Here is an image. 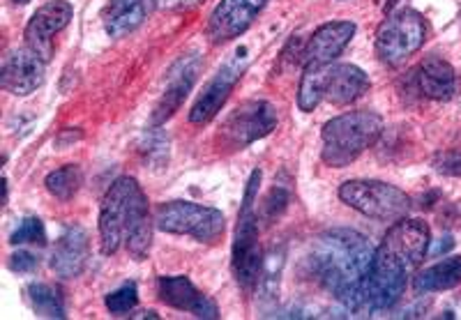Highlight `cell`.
Segmentation results:
<instances>
[{
    "mask_svg": "<svg viewBox=\"0 0 461 320\" xmlns=\"http://www.w3.org/2000/svg\"><path fill=\"white\" fill-rule=\"evenodd\" d=\"M369 88H372V81L356 65H328L323 100H328L330 104H353L365 93H369Z\"/></svg>",
    "mask_w": 461,
    "mask_h": 320,
    "instance_id": "d6986e66",
    "label": "cell"
},
{
    "mask_svg": "<svg viewBox=\"0 0 461 320\" xmlns=\"http://www.w3.org/2000/svg\"><path fill=\"white\" fill-rule=\"evenodd\" d=\"M245 67L247 60L240 58V53H236L224 67H220V72L205 84L203 93L196 97L194 106L189 111V122L192 125H205V122H210L220 113L221 106L226 104V100H229L233 88H236V84L242 79Z\"/></svg>",
    "mask_w": 461,
    "mask_h": 320,
    "instance_id": "8fae6325",
    "label": "cell"
},
{
    "mask_svg": "<svg viewBox=\"0 0 461 320\" xmlns=\"http://www.w3.org/2000/svg\"><path fill=\"white\" fill-rule=\"evenodd\" d=\"M284 262H286V249H284V244L273 247L266 256H263L261 277H258V286H257V293L261 295L263 302H273V299L277 298L279 279H282V272H284Z\"/></svg>",
    "mask_w": 461,
    "mask_h": 320,
    "instance_id": "603a6c76",
    "label": "cell"
},
{
    "mask_svg": "<svg viewBox=\"0 0 461 320\" xmlns=\"http://www.w3.org/2000/svg\"><path fill=\"white\" fill-rule=\"evenodd\" d=\"M10 242L14 247H19V244H47V231H44L42 219H37V217L22 219V224L16 226L14 233L10 236Z\"/></svg>",
    "mask_w": 461,
    "mask_h": 320,
    "instance_id": "83f0119b",
    "label": "cell"
},
{
    "mask_svg": "<svg viewBox=\"0 0 461 320\" xmlns=\"http://www.w3.org/2000/svg\"><path fill=\"white\" fill-rule=\"evenodd\" d=\"M81 182H84L81 166H77V164H65V166L56 168V171H51V173L47 175L44 187H47V191L53 199L69 200L81 190Z\"/></svg>",
    "mask_w": 461,
    "mask_h": 320,
    "instance_id": "484cf974",
    "label": "cell"
},
{
    "mask_svg": "<svg viewBox=\"0 0 461 320\" xmlns=\"http://www.w3.org/2000/svg\"><path fill=\"white\" fill-rule=\"evenodd\" d=\"M339 199L360 215L378 221H397L411 210L409 196L381 180H348L339 187Z\"/></svg>",
    "mask_w": 461,
    "mask_h": 320,
    "instance_id": "52a82bcc",
    "label": "cell"
},
{
    "mask_svg": "<svg viewBox=\"0 0 461 320\" xmlns=\"http://www.w3.org/2000/svg\"><path fill=\"white\" fill-rule=\"evenodd\" d=\"M44 74H47V60L32 47L14 49L3 60L0 69V85L5 93L16 97H26L42 88Z\"/></svg>",
    "mask_w": 461,
    "mask_h": 320,
    "instance_id": "30bf717a",
    "label": "cell"
},
{
    "mask_svg": "<svg viewBox=\"0 0 461 320\" xmlns=\"http://www.w3.org/2000/svg\"><path fill=\"white\" fill-rule=\"evenodd\" d=\"M415 81H418V90L427 100L447 102L456 93L455 69L447 60L438 58V56H429V58L420 63L418 72H415Z\"/></svg>",
    "mask_w": 461,
    "mask_h": 320,
    "instance_id": "44dd1931",
    "label": "cell"
},
{
    "mask_svg": "<svg viewBox=\"0 0 461 320\" xmlns=\"http://www.w3.org/2000/svg\"><path fill=\"white\" fill-rule=\"evenodd\" d=\"M199 56H185V58H180L178 63H176V67L168 74L167 90H164V95L159 97L158 106L152 111V125H164V122L183 106V102L187 100V95L192 93V88H194L196 79H199Z\"/></svg>",
    "mask_w": 461,
    "mask_h": 320,
    "instance_id": "9a60e30c",
    "label": "cell"
},
{
    "mask_svg": "<svg viewBox=\"0 0 461 320\" xmlns=\"http://www.w3.org/2000/svg\"><path fill=\"white\" fill-rule=\"evenodd\" d=\"M26 298L31 302L32 311L42 318H65V299L60 295V290L53 289V286L42 284V281H35L26 289Z\"/></svg>",
    "mask_w": 461,
    "mask_h": 320,
    "instance_id": "d4e9b609",
    "label": "cell"
},
{
    "mask_svg": "<svg viewBox=\"0 0 461 320\" xmlns=\"http://www.w3.org/2000/svg\"><path fill=\"white\" fill-rule=\"evenodd\" d=\"M374 244L353 228H330L312 244L310 272L332 298L360 314L362 286L374 261Z\"/></svg>",
    "mask_w": 461,
    "mask_h": 320,
    "instance_id": "6da1fadb",
    "label": "cell"
},
{
    "mask_svg": "<svg viewBox=\"0 0 461 320\" xmlns=\"http://www.w3.org/2000/svg\"><path fill=\"white\" fill-rule=\"evenodd\" d=\"M72 16L74 7L69 5L68 0H51V3L40 7V10L32 14L31 22H28L26 32H23L28 47L35 49L44 60H49V56H51L53 51V37L69 26Z\"/></svg>",
    "mask_w": 461,
    "mask_h": 320,
    "instance_id": "5bb4252c",
    "label": "cell"
},
{
    "mask_svg": "<svg viewBox=\"0 0 461 320\" xmlns=\"http://www.w3.org/2000/svg\"><path fill=\"white\" fill-rule=\"evenodd\" d=\"M100 242L106 256L125 244L134 261H146L152 244L148 196L134 178H118L100 208Z\"/></svg>",
    "mask_w": 461,
    "mask_h": 320,
    "instance_id": "7a4b0ae2",
    "label": "cell"
},
{
    "mask_svg": "<svg viewBox=\"0 0 461 320\" xmlns=\"http://www.w3.org/2000/svg\"><path fill=\"white\" fill-rule=\"evenodd\" d=\"M88 233L81 226H68L53 244L51 270L63 279H77L88 262Z\"/></svg>",
    "mask_w": 461,
    "mask_h": 320,
    "instance_id": "ac0fdd59",
    "label": "cell"
},
{
    "mask_svg": "<svg viewBox=\"0 0 461 320\" xmlns=\"http://www.w3.org/2000/svg\"><path fill=\"white\" fill-rule=\"evenodd\" d=\"M325 74L328 65H307L303 72L298 88V106L304 113H312L323 102L325 95Z\"/></svg>",
    "mask_w": 461,
    "mask_h": 320,
    "instance_id": "cb8c5ba5",
    "label": "cell"
},
{
    "mask_svg": "<svg viewBox=\"0 0 461 320\" xmlns=\"http://www.w3.org/2000/svg\"><path fill=\"white\" fill-rule=\"evenodd\" d=\"M158 295L164 305L178 311H189L196 318H220V309L208 295L201 293L192 279L185 274H176V277H162L158 281Z\"/></svg>",
    "mask_w": 461,
    "mask_h": 320,
    "instance_id": "2e32d148",
    "label": "cell"
},
{
    "mask_svg": "<svg viewBox=\"0 0 461 320\" xmlns=\"http://www.w3.org/2000/svg\"><path fill=\"white\" fill-rule=\"evenodd\" d=\"M7 265H10L12 272H19V274H28V272H35V268L40 265V258L35 256V253L31 252H14L10 256V261H7Z\"/></svg>",
    "mask_w": 461,
    "mask_h": 320,
    "instance_id": "4dcf8cb0",
    "label": "cell"
},
{
    "mask_svg": "<svg viewBox=\"0 0 461 320\" xmlns=\"http://www.w3.org/2000/svg\"><path fill=\"white\" fill-rule=\"evenodd\" d=\"M158 0H109L102 10V23L109 37H125L137 31L155 10Z\"/></svg>",
    "mask_w": 461,
    "mask_h": 320,
    "instance_id": "ffe728a7",
    "label": "cell"
},
{
    "mask_svg": "<svg viewBox=\"0 0 461 320\" xmlns=\"http://www.w3.org/2000/svg\"><path fill=\"white\" fill-rule=\"evenodd\" d=\"M266 5L267 0H221L208 19V37L212 44H224L245 35Z\"/></svg>",
    "mask_w": 461,
    "mask_h": 320,
    "instance_id": "7c38bea8",
    "label": "cell"
},
{
    "mask_svg": "<svg viewBox=\"0 0 461 320\" xmlns=\"http://www.w3.org/2000/svg\"><path fill=\"white\" fill-rule=\"evenodd\" d=\"M158 3H164L168 7H183V5H192V3H199V0H158Z\"/></svg>",
    "mask_w": 461,
    "mask_h": 320,
    "instance_id": "1f68e13d",
    "label": "cell"
},
{
    "mask_svg": "<svg viewBox=\"0 0 461 320\" xmlns=\"http://www.w3.org/2000/svg\"><path fill=\"white\" fill-rule=\"evenodd\" d=\"M461 284V256H447L415 277L418 293H438Z\"/></svg>",
    "mask_w": 461,
    "mask_h": 320,
    "instance_id": "7402d4cb",
    "label": "cell"
},
{
    "mask_svg": "<svg viewBox=\"0 0 461 320\" xmlns=\"http://www.w3.org/2000/svg\"><path fill=\"white\" fill-rule=\"evenodd\" d=\"M411 272L413 270L406 262H402L388 249L378 244L374 252L372 268H369L365 286H362L360 314H372V311H383L397 305L409 284Z\"/></svg>",
    "mask_w": 461,
    "mask_h": 320,
    "instance_id": "8992f818",
    "label": "cell"
},
{
    "mask_svg": "<svg viewBox=\"0 0 461 320\" xmlns=\"http://www.w3.org/2000/svg\"><path fill=\"white\" fill-rule=\"evenodd\" d=\"M356 35V23L353 22H330L316 28L314 35L307 40L303 47L300 60L303 65H332V60L351 44Z\"/></svg>",
    "mask_w": 461,
    "mask_h": 320,
    "instance_id": "e0dca14e",
    "label": "cell"
},
{
    "mask_svg": "<svg viewBox=\"0 0 461 320\" xmlns=\"http://www.w3.org/2000/svg\"><path fill=\"white\" fill-rule=\"evenodd\" d=\"M14 3H22V5H26V3H31V0H14Z\"/></svg>",
    "mask_w": 461,
    "mask_h": 320,
    "instance_id": "836d02e7",
    "label": "cell"
},
{
    "mask_svg": "<svg viewBox=\"0 0 461 320\" xmlns=\"http://www.w3.org/2000/svg\"><path fill=\"white\" fill-rule=\"evenodd\" d=\"M288 203H291V194H288V190H284V187H273L270 194L263 199L261 212H258V221L263 219L266 224L277 221L279 217L284 215V210L288 208Z\"/></svg>",
    "mask_w": 461,
    "mask_h": 320,
    "instance_id": "f1b7e54d",
    "label": "cell"
},
{
    "mask_svg": "<svg viewBox=\"0 0 461 320\" xmlns=\"http://www.w3.org/2000/svg\"><path fill=\"white\" fill-rule=\"evenodd\" d=\"M450 247H452V237L446 236V242H438V244H436V249L431 253H434V256H438L440 252H447Z\"/></svg>",
    "mask_w": 461,
    "mask_h": 320,
    "instance_id": "d6a6232c",
    "label": "cell"
},
{
    "mask_svg": "<svg viewBox=\"0 0 461 320\" xmlns=\"http://www.w3.org/2000/svg\"><path fill=\"white\" fill-rule=\"evenodd\" d=\"M427 22L413 10H399L381 23L376 32V56L381 63L399 67L422 49L427 40Z\"/></svg>",
    "mask_w": 461,
    "mask_h": 320,
    "instance_id": "ba28073f",
    "label": "cell"
},
{
    "mask_svg": "<svg viewBox=\"0 0 461 320\" xmlns=\"http://www.w3.org/2000/svg\"><path fill=\"white\" fill-rule=\"evenodd\" d=\"M155 226L173 236H189L203 244H217L226 231V219L215 208L192 203V200H171L159 205Z\"/></svg>",
    "mask_w": 461,
    "mask_h": 320,
    "instance_id": "5b68a950",
    "label": "cell"
},
{
    "mask_svg": "<svg viewBox=\"0 0 461 320\" xmlns=\"http://www.w3.org/2000/svg\"><path fill=\"white\" fill-rule=\"evenodd\" d=\"M429 242L431 233L425 221L402 217V219L390 226V231L383 237L381 247L388 249L402 262H406L411 270H415L420 262L425 261L427 252H429Z\"/></svg>",
    "mask_w": 461,
    "mask_h": 320,
    "instance_id": "4fadbf2b",
    "label": "cell"
},
{
    "mask_svg": "<svg viewBox=\"0 0 461 320\" xmlns=\"http://www.w3.org/2000/svg\"><path fill=\"white\" fill-rule=\"evenodd\" d=\"M383 131V118L374 111H351L328 120L321 131V159L332 168L351 166L367 147L376 143Z\"/></svg>",
    "mask_w": 461,
    "mask_h": 320,
    "instance_id": "3957f363",
    "label": "cell"
},
{
    "mask_svg": "<svg viewBox=\"0 0 461 320\" xmlns=\"http://www.w3.org/2000/svg\"><path fill=\"white\" fill-rule=\"evenodd\" d=\"M277 109L266 100L242 102L221 122L220 143L226 150H242L277 129Z\"/></svg>",
    "mask_w": 461,
    "mask_h": 320,
    "instance_id": "9c48e42d",
    "label": "cell"
},
{
    "mask_svg": "<svg viewBox=\"0 0 461 320\" xmlns=\"http://www.w3.org/2000/svg\"><path fill=\"white\" fill-rule=\"evenodd\" d=\"M106 309L111 316H130L139 305V289L137 284H122L121 289H115L113 293L106 295L104 299Z\"/></svg>",
    "mask_w": 461,
    "mask_h": 320,
    "instance_id": "4316f807",
    "label": "cell"
},
{
    "mask_svg": "<svg viewBox=\"0 0 461 320\" xmlns=\"http://www.w3.org/2000/svg\"><path fill=\"white\" fill-rule=\"evenodd\" d=\"M431 166L443 175L450 178H461V153L459 150H446V153H436Z\"/></svg>",
    "mask_w": 461,
    "mask_h": 320,
    "instance_id": "f546056e",
    "label": "cell"
},
{
    "mask_svg": "<svg viewBox=\"0 0 461 320\" xmlns=\"http://www.w3.org/2000/svg\"><path fill=\"white\" fill-rule=\"evenodd\" d=\"M258 184H261V171L257 168L247 180L245 199H242L240 215H238L236 237H233V252H230V268L236 274V281L247 293L257 290L263 265L261 244H258V215L254 212Z\"/></svg>",
    "mask_w": 461,
    "mask_h": 320,
    "instance_id": "277c9868",
    "label": "cell"
}]
</instances>
